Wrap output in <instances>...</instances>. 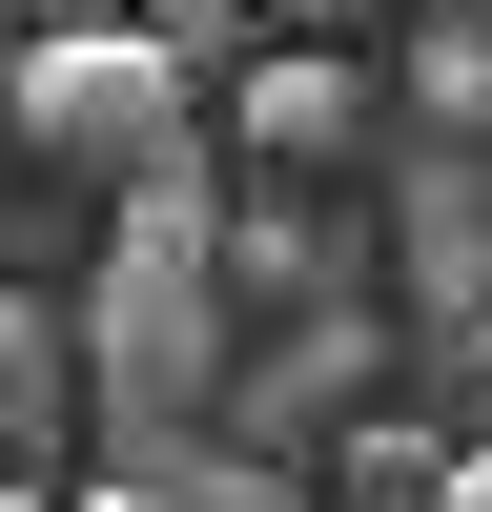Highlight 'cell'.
Listing matches in <instances>:
<instances>
[{"instance_id": "9c48e42d", "label": "cell", "mask_w": 492, "mask_h": 512, "mask_svg": "<svg viewBox=\"0 0 492 512\" xmlns=\"http://www.w3.org/2000/svg\"><path fill=\"white\" fill-rule=\"evenodd\" d=\"M431 512H492V431H472V451H451V472H431Z\"/></svg>"}, {"instance_id": "6da1fadb", "label": "cell", "mask_w": 492, "mask_h": 512, "mask_svg": "<svg viewBox=\"0 0 492 512\" xmlns=\"http://www.w3.org/2000/svg\"><path fill=\"white\" fill-rule=\"evenodd\" d=\"M205 205H226L205 164H185V185H123L103 308H82V390H103V410H123L144 451L185 431L205 390H226V267H205Z\"/></svg>"}, {"instance_id": "ba28073f", "label": "cell", "mask_w": 492, "mask_h": 512, "mask_svg": "<svg viewBox=\"0 0 492 512\" xmlns=\"http://www.w3.org/2000/svg\"><path fill=\"white\" fill-rule=\"evenodd\" d=\"M246 21H287V41H349V21H390V0H246Z\"/></svg>"}, {"instance_id": "8992f818", "label": "cell", "mask_w": 492, "mask_h": 512, "mask_svg": "<svg viewBox=\"0 0 492 512\" xmlns=\"http://www.w3.org/2000/svg\"><path fill=\"white\" fill-rule=\"evenodd\" d=\"M410 82H431V123H492V41H472V21H431V41H410Z\"/></svg>"}, {"instance_id": "52a82bcc", "label": "cell", "mask_w": 492, "mask_h": 512, "mask_svg": "<svg viewBox=\"0 0 492 512\" xmlns=\"http://www.w3.org/2000/svg\"><path fill=\"white\" fill-rule=\"evenodd\" d=\"M431 472H451L431 431H349V492H369V512H410V492H431Z\"/></svg>"}, {"instance_id": "7a4b0ae2", "label": "cell", "mask_w": 492, "mask_h": 512, "mask_svg": "<svg viewBox=\"0 0 492 512\" xmlns=\"http://www.w3.org/2000/svg\"><path fill=\"white\" fill-rule=\"evenodd\" d=\"M0 123H21V164H62V185H185L205 164V82L164 62V21H41L21 62H0Z\"/></svg>"}, {"instance_id": "277c9868", "label": "cell", "mask_w": 492, "mask_h": 512, "mask_svg": "<svg viewBox=\"0 0 492 512\" xmlns=\"http://www.w3.org/2000/svg\"><path fill=\"white\" fill-rule=\"evenodd\" d=\"M41 431H62V308L0 287V472H41Z\"/></svg>"}, {"instance_id": "8fae6325", "label": "cell", "mask_w": 492, "mask_h": 512, "mask_svg": "<svg viewBox=\"0 0 492 512\" xmlns=\"http://www.w3.org/2000/svg\"><path fill=\"white\" fill-rule=\"evenodd\" d=\"M0 512H62V492H41V472H0Z\"/></svg>"}, {"instance_id": "5b68a950", "label": "cell", "mask_w": 492, "mask_h": 512, "mask_svg": "<svg viewBox=\"0 0 492 512\" xmlns=\"http://www.w3.org/2000/svg\"><path fill=\"white\" fill-rule=\"evenodd\" d=\"M308 390H328V410L369 390V328H349V308H328V328H287V369H267V390H246V410H267V431H287V410H308Z\"/></svg>"}, {"instance_id": "30bf717a", "label": "cell", "mask_w": 492, "mask_h": 512, "mask_svg": "<svg viewBox=\"0 0 492 512\" xmlns=\"http://www.w3.org/2000/svg\"><path fill=\"white\" fill-rule=\"evenodd\" d=\"M62 512H164V472H82V492H62Z\"/></svg>"}, {"instance_id": "3957f363", "label": "cell", "mask_w": 492, "mask_h": 512, "mask_svg": "<svg viewBox=\"0 0 492 512\" xmlns=\"http://www.w3.org/2000/svg\"><path fill=\"white\" fill-rule=\"evenodd\" d=\"M349 123H369L349 41H267V62H246V103H226V144H246V164H328Z\"/></svg>"}, {"instance_id": "7c38bea8", "label": "cell", "mask_w": 492, "mask_h": 512, "mask_svg": "<svg viewBox=\"0 0 492 512\" xmlns=\"http://www.w3.org/2000/svg\"><path fill=\"white\" fill-rule=\"evenodd\" d=\"M62 21H144V0H62Z\"/></svg>"}]
</instances>
